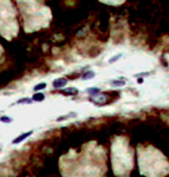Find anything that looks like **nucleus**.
<instances>
[{
  "label": "nucleus",
  "mask_w": 169,
  "mask_h": 177,
  "mask_svg": "<svg viewBox=\"0 0 169 177\" xmlns=\"http://www.w3.org/2000/svg\"><path fill=\"white\" fill-rule=\"evenodd\" d=\"M23 17L24 28L33 32L40 27H46L51 21V11L37 0H17Z\"/></svg>",
  "instance_id": "obj_1"
},
{
  "label": "nucleus",
  "mask_w": 169,
  "mask_h": 177,
  "mask_svg": "<svg viewBox=\"0 0 169 177\" xmlns=\"http://www.w3.org/2000/svg\"><path fill=\"white\" fill-rule=\"evenodd\" d=\"M17 32V14L12 2L11 0H0V33L10 39L14 37Z\"/></svg>",
  "instance_id": "obj_2"
},
{
  "label": "nucleus",
  "mask_w": 169,
  "mask_h": 177,
  "mask_svg": "<svg viewBox=\"0 0 169 177\" xmlns=\"http://www.w3.org/2000/svg\"><path fill=\"white\" fill-rule=\"evenodd\" d=\"M33 133V131H27V132H25V133H23V135H20V136H18L15 139H13V142L12 143L13 144H19V143H22L23 141H25V138H27V137H30L31 135Z\"/></svg>",
  "instance_id": "obj_3"
},
{
  "label": "nucleus",
  "mask_w": 169,
  "mask_h": 177,
  "mask_svg": "<svg viewBox=\"0 0 169 177\" xmlns=\"http://www.w3.org/2000/svg\"><path fill=\"white\" fill-rule=\"evenodd\" d=\"M67 80L65 79V78H58V79H55L53 80V87H56V89H62V87H64L65 85H66Z\"/></svg>",
  "instance_id": "obj_4"
},
{
  "label": "nucleus",
  "mask_w": 169,
  "mask_h": 177,
  "mask_svg": "<svg viewBox=\"0 0 169 177\" xmlns=\"http://www.w3.org/2000/svg\"><path fill=\"white\" fill-rule=\"evenodd\" d=\"M103 4H108V5H112V6H117V5L123 4L125 0H99Z\"/></svg>",
  "instance_id": "obj_5"
},
{
  "label": "nucleus",
  "mask_w": 169,
  "mask_h": 177,
  "mask_svg": "<svg viewBox=\"0 0 169 177\" xmlns=\"http://www.w3.org/2000/svg\"><path fill=\"white\" fill-rule=\"evenodd\" d=\"M44 98H45L44 93H41V92H36V93L32 96L31 99L33 101H41V100H44Z\"/></svg>",
  "instance_id": "obj_6"
},
{
  "label": "nucleus",
  "mask_w": 169,
  "mask_h": 177,
  "mask_svg": "<svg viewBox=\"0 0 169 177\" xmlns=\"http://www.w3.org/2000/svg\"><path fill=\"white\" fill-rule=\"evenodd\" d=\"M12 120L13 119L11 117H8V116H1V117H0V122L1 123H6V124H7V123H11Z\"/></svg>",
  "instance_id": "obj_7"
},
{
  "label": "nucleus",
  "mask_w": 169,
  "mask_h": 177,
  "mask_svg": "<svg viewBox=\"0 0 169 177\" xmlns=\"http://www.w3.org/2000/svg\"><path fill=\"white\" fill-rule=\"evenodd\" d=\"M32 101H33V100H32L31 98H22V99H19L17 103L18 104H31Z\"/></svg>",
  "instance_id": "obj_8"
},
{
  "label": "nucleus",
  "mask_w": 169,
  "mask_h": 177,
  "mask_svg": "<svg viewBox=\"0 0 169 177\" xmlns=\"http://www.w3.org/2000/svg\"><path fill=\"white\" fill-rule=\"evenodd\" d=\"M89 94H98L99 93V89H96V87H90V89L86 90Z\"/></svg>",
  "instance_id": "obj_9"
},
{
  "label": "nucleus",
  "mask_w": 169,
  "mask_h": 177,
  "mask_svg": "<svg viewBox=\"0 0 169 177\" xmlns=\"http://www.w3.org/2000/svg\"><path fill=\"white\" fill-rule=\"evenodd\" d=\"M93 77H95V73H93L92 71H89V72L83 74V79H91V78H93Z\"/></svg>",
  "instance_id": "obj_10"
},
{
  "label": "nucleus",
  "mask_w": 169,
  "mask_h": 177,
  "mask_svg": "<svg viewBox=\"0 0 169 177\" xmlns=\"http://www.w3.org/2000/svg\"><path fill=\"white\" fill-rule=\"evenodd\" d=\"M45 87H46V84H45V83H40V84L36 85L33 90H34V91H36V92H38L39 90H44V89H45Z\"/></svg>",
  "instance_id": "obj_11"
},
{
  "label": "nucleus",
  "mask_w": 169,
  "mask_h": 177,
  "mask_svg": "<svg viewBox=\"0 0 169 177\" xmlns=\"http://www.w3.org/2000/svg\"><path fill=\"white\" fill-rule=\"evenodd\" d=\"M64 92H65V93H67V94H76L77 92H78V90L75 89V87H70V89L65 90Z\"/></svg>",
  "instance_id": "obj_12"
},
{
  "label": "nucleus",
  "mask_w": 169,
  "mask_h": 177,
  "mask_svg": "<svg viewBox=\"0 0 169 177\" xmlns=\"http://www.w3.org/2000/svg\"><path fill=\"white\" fill-rule=\"evenodd\" d=\"M75 116H76V113H70V115H65V116H62V117H58L57 120H58V122H62V120L66 119V118H69V117H75Z\"/></svg>",
  "instance_id": "obj_13"
},
{
  "label": "nucleus",
  "mask_w": 169,
  "mask_h": 177,
  "mask_svg": "<svg viewBox=\"0 0 169 177\" xmlns=\"http://www.w3.org/2000/svg\"><path fill=\"white\" fill-rule=\"evenodd\" d=\"M112 84H114V85H117V86H123L125 83H124V82H118V80H117V82H112Z\"/></svg>",
  "instance_id": "obj_14"
},
{
  "label": "nucleus",
  "mask_w": 169,
  "mask_h": 177,
  "mask_svg": "<svg viewBox=\"0 0 169 177\" xmlns=\"http://www.w3.org/2000/svg\"><path fill=\"white\" fill-rule=\"evenodd\" d=\"M119 58H121V56H117V57H114V58H111V59H110V63H112V61L117 60V59H119Z\"/></svg>",
  "instance_id": "obj_15"
},
{
  "label": "nucleus",
  "mask_w": 169,
  "mask_h": 177,
  "mask_svg": "<svg viewBox=\"0 0 169 177\" xmlns=\"http://www.w3.org/2000/svg\"><path fill=\"white\" fill-rule=\"evenodd\" d=\"M0 152H1V149H0Z\"/></svg>",
  "instance_id": "obj_16"
}]
</instances>
